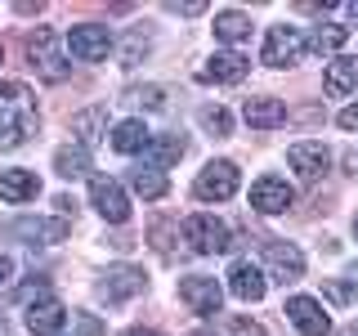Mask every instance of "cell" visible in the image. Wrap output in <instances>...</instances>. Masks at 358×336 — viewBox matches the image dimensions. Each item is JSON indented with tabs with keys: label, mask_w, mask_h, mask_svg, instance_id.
Segmentation results:
<instances>
[{
	"label": "cell",
	"mask_w": 358,
	"mask_h": 336,
	"mask_svg": "<svg viewBox=\"0 0 358 336\" xmlns=\"http://www.w3.org/2000/svg\"><path fill=\"white\" fill-rule=\"evenodd\" d=\"M184 242L193 246L197 255H220V251L233 246V233H229V224L215 220V216H188L184 220Z\"/></svg>",
	"instance_id": "obj_4"
},
{
	"label": "cell",
	"mask_w": 358,
	"mask_h": 336,
	"mask_svg": "<svg viewBox=\"0 0 358 336\" xmlns=\"http://www.w3.org/2000/svg\"><path fill=\"white\" fill-rule=\"evenodd\" d=\"M130 188H134V193H139L143 202H157V197H166V193H171V184H166V175L157 171V166H148V162L130 166Z\"/></svg>",
	"instance_id": "obj_23"
},
{
	"label": "cell",
	"mask_w": 358,
	"mask_h": 336,
	"mask_svg": "<svg viewBox=\"0 0 358 336\" xmlns=\"http://www.w3.org/2000/svg\"><path fill=\"white\" fill-rule=\"evenodd\" d=\"M0 63H5V45H0Z\"/></svg>",
	"instance_id": "obj_38"
},
{
	"label": "cell",
	"mask_w": 358,
	"mask_h": 336,
	"mask_svg": "<svg viewBox=\"0 0 358 336\" xmlns=\"http://www.w3.org/2000/svg\"><path fill=\"white\" fill-rule=\"evenodd\" d=\"M130 104L157 112V108H166V90L162 85H139V90H130Z\"/></svg>",
	"instance_id": "obj_29"
},
{
	"label": "cell",
	"mask_w": 358,
	"mask_h": 336,
	"mask_svg": "<svg viewBox=\"0 0 358 336\" xmlns=\"http://www.w3.org/2000/svg\"><path fill=\"white\" fill-rule=\"evenodd\" d=\"M41 193V179H36V171H0V202H31Z\"/></svg>",
	"instance_id": "obj_20"
},
{
	"label": "cell",
	"mask_w": 358,
	"mask_h": 336,
	"mask_svg": "<svg viewBox=\"0 0 358 336\" xmlns=\"http://www.w3.org/2000/svg\"><path fill=\"white\" fill-rule=\"evenodd\" d=\"M238 184H242V171L233 162H206L201 175L193 179V193L201 202H229L233 193H238Z\"/></svg>",
	"instance_id": "obj_5"
},
{
	"label": "cell",
	"mask_w": 358,
	"mask_h": 336,
	"mask_svg": "<svg viewBox=\"0 0 358 336\" xmlns=\"http://www.w3.org/2000/svg\"><path fill=\"white\" fill-rule=\"evenodd\" d=\"M242 117H246V126H255V130H278L287 121V104L273 99V94H260V99H246L242 104Z\"/></svg>",
	"instance_id": "obj_17"
},
{
	"label": "cell",
	"mask_w": 358,
	"mask_h": 336,
	"mask_svg": "<svg viewBox=\"0 0 358 336\" xmlns=\"http://www.w3.org/2000/svg\"><path fill=\"white\" fill-rule=\"evenodd\" d=\"M345 41H350V27H341V22H322V27L309 36V50L313 54H336Z\"/></svg>",
	"instance_id": "obj_27"
},
{
	"label": "cell",
	"mask_w": 358,
	"mask_h": 336,
	"mask_svg": "<svg viewBox=\"0 0 358 336\" xmlns=\"http://www.w3.org/2000/svg\"><path fill=\"white\" fill-rule=\"evenodd\" d=\"M229 336H264V328H260V323H251V318H233Z\"/></svg>",
	"instance_id": "obj_32"
},
{
	"label": "cell",
	"mask_w": 358,
	"mask_h": 336,
	"mask_svg": "<svg viewBox=\"0 0 358 336\" xmlns=\"http://www.w3.org/2000/svg\"><path fill=\"white\" fill-rule=\"evenodd\" d=\"M9 283H14V260L0 255V287H9Z\"/></svg>",
	"instance_id": "obj_34"
},
{
	"label": "cell",
	"mask_w": 358,
	"mask_h": 336,
	"mask_svg": "<svg viewBox=\"0 0 358 336\" xmlns=\"http://www.w3.org/2000/svg\"><path fill=\"white\" fill-rule=\"evenodd\" d=\"M336 126H341V130H358V104L341 108V117H336Z\"/></svg>",
	"instance_id": "obj_33"
},
{
	"label": "cell",
	"mask_w": 358,
	"mask_h": 336,
	"mask_svg": "<svg viewBox=\"0 0 358 336\" xmlns=\"http://www.w3.org/2000/svg\"><path fill=\"white\" fill-rule=\"evenodd\" d=\"M345 14H350V18L358 22V0H354V5H345Z\"/></svg>",
	"instance_id": "obj_37"
},
{
	"label": "cell",
	"mask_w": 358,
	"mask_h": 336,
	"mask_svg": "<svg viewBox=\"0 0 358 336\" xmlns=\"http://www.w3.org/2000/svg\"><path fill=\"white\" fill-rule=\"evenodd\" d=\"M139 54H148V36H143V31H134V36L126 41V67L139 63Z\"/></svg>",
	"instance_id": "obj_30"
},
{
	"label": "cell",
	"mask_w": 358,
	"mask_h": 336,
	"mask_svg": "<svg viewBox=\"0 0 358 336\" xmlns=\"http://www.w3.org/2000/svg\"><path fill=\"white\" fill-rule=\"evenodd\" d=\"M201 130H210L215 139H224V134L233 130V117H229L220 104H215V108H201Z\"/></svg>",
	"instance_id": "obj_28"
},
{
	"label": "cell",
	"mask_w": 358,
	"mask_h": 336,
	"mask_svg": "<svg viewBox=\"0 0 358 336\" xmlns=\"http://www.w3.org/2000/svg\"><path fill=\"white\" fill-rule=\"evenodd\" d=\"M54 171H59L63 179L90 175V148H81V144H63V148L54 153Z\"/></svg>",
	"instance_id": "obj_24"
},
{
	"label": "cell",
	"mask_w": 358,
	"mask_h": 336,
	"mask_svg": "<svg viewBox=\"0 0 358 336\" xmlns=\"http://www.w3.org/2000/svg\"><path fill=\"white\" fill-rule=\"evenodd\" d=\"M287 162L300 171V179H322L327 175V166H331V153H327V144L322 139H305V144H291L287 148Z\"/></svg>",
	"instance_id": "obj_15"
},
{
	"label": "cell",
	"mask_w": 358,
	"mask_h": 336,
	"mask_svg": "<svg viewBox=\"0 0 358 336\" xmlns=\"http://www.w3.org/2000/svg\"><path fill=\"white\" fill-rule=\"evenodd\" d=\"M171 14H184V18H193V14H201V9H206V0H184V5H179V0H171Z\"/></svg>",
	"instance_id": "obj_31"
},
{
	"label": "cell",
	"mask_w": 358,
	"mask_h": 336,
	"mask_svg": "<svg viewBox=\"0 0 358 336\" xmlns=\"http://www.w3.org/2000/svg\"><path fill=\"white\" fill-rule=\"evenodd\" d=\"M121 336H162V332H152V328H130V332H121Z\"/></svg>",
	"instance_id": "obj_36"
},
{
	"label": "cell",
	"mask_w": 358,
	"mask_h": 336,
	"mask_svg": "<svg viewBox=\"0 0 358 336\" xmlns=\"http://www.w3.org/2000/svg\"><path fill=\"white\" fill-rule=\"evenodd\" d=\"M291 202H296V188H291L287 179H278V175H260L251 184V206L260 211V216H282Z\"/></svg>",
	"instance_id": "obj_12"
},
{
	"label": "cell",
	"mask_w": 358,
	"mask_h": 336,
	"mask_svg": "<svg viewBox=\"0 0 358 336\" xmlns=\"http://www.w3.org/2000/svg\"><path fill=\"white\" fill-rule=\"evenodd\" d=\"M305 54H309V41H305V31H300V27H291V22H278V27H268L264 54H260L268 67H296Z\"/></svg>",
	"instance_id": "obj_3"
},
{
	"label": "cell",
	"mask_w": 358,
	"mask_h": 336,
	"mask_svg": "<svg viewBox=\"0 0 358 336\" xmlns=\"http://www.w3.org/2000/svg\"><path fill=\"white\" fill-rule=\"evenodd\" d=\"M94 291H99V300H108V305H121V300H130V296H139V291H143V269L117 265V269H108V274H103V283H99Z\"/></svg>",
	"instance_id": "obj_13"
},
{
	"label": "cell",
	"mask_w": 358,
	"mask_h": 336,
	"mask_svg": "<svg viewBox=\"0 0 358 336\" xmlns=\"http://www.w3.org/2000/svg\"><path fill=\"white\" fill-rule=\"evenodd\" d=\"M9 233H14V238H27V242H63L67 233H72V224L63 216L59 220H14Z\"/></svg>",
	"instance_id": "obj_19"
},
{
	"label": "cell",
	"mask_w": 358,
	"mask_h": 336,
	"mask_svg": "<svg viewBox=\"0 0 358 336\" xmlns=\"http://www.w3.org/2000/svg\"><path fill=\"white\" fill-rule=\"evenodd\" d=\"M184 148H188V144L179 139V134H152V144H148V153H143V162L162 171V166L179 162V157H184Z\"/></svg>",
	"instance_id": "obj_25"
},
{
	"label": "cell",
	"mask_w": 358,
	"mask_h": 336,
	"mask_svg": "<svg viewBox=\"0 0 358 336\" xmlns=\"http://www.w3.org/2000/svg\"><path fill=\"white\" fill-rule=\"evenodd\" d=\"M264 265H268V278L273 283H296V278H305V255H300L296 242H282V238H268L264 242Z\"/></svg>",
	"instance_id": "obj_9"
},
{
	"label": "cell",
	"mask_w": 358,
	"mask_h": 336,
	"mask_svg": "<svg viewBox=\"0 0 358 336\" xmlns=\"http://www.w3.org/2000/svg\"><path fill=\"white\" fill-rule=\"evenodd\" d=\"M67 50L81 63H99V59H108V50H112V31L103 22H76V27L67 31Z\"/></svg>",
	"instance_id": "obj_8"
},
{
	"label": "cell",
	"mask_w": 358,
	"mask_h": 336,
	"mask_svg": "<svg viewBox=\"0 0 358 336\" xmlns=\"http://www.w3.org/2000/svg\"><path fill=\"white\" fill-rule=\"evenodd\" d=\"M229 291H233L238 300H246V305L264 300V291H268L264 269L255 265V260H233V269H229Z\"/></svg>",
	"instance_id": "obj_16"
},
{
	"label": "cell",
	"mask_w": 358,
	"mask_h": 336,
	"mask_svg": "<svg viewBox=\"0 0 358 336\" xmlns=\"http://www.w3.org/2000/svg\"><path fill=\"white\" fill-rule=\"evenodd\" d=\"M322 90H327L331 99L354 94V90H358V54H341V59H331L327 76H322Z\"/></svg>",
	"instance_id": "obj_18"
},
{
	"label": "cell",
	"mask_w": 358,
	"mask_h": 336,
	"mask_svg": "<svg viewBox=\"0 0 358 336\" xmlns=\"http://www.w3.org/2000/svg\"><path fill=\"white\" fill-rule=\"evenodd\" d=\"M72 134L81 139V148H94V144L108 134V108H103V104H94V108L76 112V117H72Z\"/></svg>",
	"instance_id": "obj_21"
},
{
	"label": "cell",
	"mask_w": 358,
	"mask_h": 336,
	"mask_svg": "<svg viewBox=\"0 0 358 336\" xmlns=\"http://www.w3.org/2000/svg\"><path fill=\"white\" fill-rule=\"evenodd\" d=\"M354 233H358V216H354Z\"/></svg>",
	"instance_id": "obj_39"
},
{
	"label": "cell",
	"mask_w": 358,
	"mask_h": 336,
	"mask_svg": "<svg viewBox=\"0 0 358 336\" xmlns=\"http://www.w3.org/2000/svg\"><path fill=\"white\" fill-rule=\"evenodd\" d=\"M41 126L36 112V94H31L22 81H0V153L27 144Z\"/></svg>",
	"instance_id": "obj_1"
},
{
	"label": "cell",
	"mask_w": 358,
	"mask_h": 336,
	"mask_svg": "<svg viewBox=\"0 0 358 336\" xmlns=\"http://www.w3.org/2000/svg\"><path fill=\"white\" fill-rule=\"evenodd\" d=\"M282 314L291 318V328L305 332V336H327L331 332L327 309H322V300H313V296H287V309Z\"/></svg>",
	"instance_id": "obj_10"
},
{
	"label": "cell",
	"mask_w": 358,
	"mask_h": 336,
	"mask_svg": "<svg viewBox=\"0 0 358 336\" xmlns=\"http://www.w3.org/2000/svg\"><path fill=\"white\" fill-rule=\"evenodd\" d=\"M197 336H210V332H197Z\"/></svg>",
	"instance_id": "obj_40"
},
{
	"label": "cell",
	"mask_w": 358,
	"mask_h": 336,
	"mask_svg": "<svg viewBox=\"0 0 358 336\" xmlns=\"http://www.w3.org/2000/svg\"><path fill=\"white\" fill-rule=\"evenodd\" d=\"M179 300L193 314H201V318H210V314H220V305H224V287L206 274H188V278H179Z\"/></svg>",
	"instance_id": "obj_7"
},
{
	"label": "cell",
	"mask_w": 358,
	"mask_h": 336,
	"mask_svg": "<svg viewBox=\"0 0 358 336\" xmlns=\"http://www.w3.org/2000/svg\"><path fill=\"white\" fill-rule=\"evenodd\" d=\"M148 144H152V130L139 117L117 121V130H112V148L117 153H148Z\"/></svg>",
	"instance_id": "obj_22"
},
{
	"label": "cell",
	"mask_w": 358,
	"mask_h": 336,
	"mask_svg": "<svg viewBox=\"0 0 358 336\" xmlns=\"http://www.w3.org/2000/svg\"><path fill=\"white\" fill-rule=\"evenodd\" d=\"M345 287H350V291H358V265H350V269H345Z\"/></svg>",
	"instance_id": "obj_35"
},
{
	"label": "cell",
	"mask_w": 358,
	"mask_h": 336,
	"mask_svg": "<svg viewBox=\"0 0 358 336\" xmlns=\"http://www.w3.org/2000/svg\"><path fill=\"white\" fill-rule=\"evenodd\" d=\"M242 36H251V18H246L242 9H224V14H215V41L238 45Z\"/></svg>",
	"instance_id": "obj_26"
},
{
	"label": "cell",
	"mask_w": 358,
	"mask_h": 336,
	"mask_svg": "<svg viewBox=\"0 0 358 336\" xmlns=\"http://www.w3.org/2000/svg\"><path fill=\"white\" fill-rule=\"evenodd\" d=\"M27 59L45 81H67V59H63V41L54 27H36L27 36Z\"/></svg>",
	"instance_id": "obj_2"
},
{
	"label": "cell",
	"mask_w": 358,
	"mask_h": 336,
	"mask_svg": "<svg viewBox=\"0 0 358 336\" xmlns=\"http://www.w3.org/2000/svg\"><path fill=\"white\" fill-rule=\"evenodd\" d=\"M251 72V59L238 50H220V54H210L206 67L197 72V81H206V85H238L242 76Z\"/></svg>",
	"instance_id": "obj_11"
},
{
	"label": "cell",
	"mask_w": 358,
	"mask_h": 336,
	"mask_svg": "<svg viewBox=\"0 0 358 336\" xmlns=\"http://www.w3.org/2000/svg\"><path fill=\"white\" fill-rule=\"evenodd\" d=\"M90 206H94L108 224H126L130 220V197H126V188H121L112 175L90 179Z\"/></svg>",
	"instance_id": "obj_6"
},
{
	"label": "cell",
	"mask_w": 358,
	"mask_h": 336,
	"mask_svg": "<svg viewBox=\"0 0 358 336\" xmlns=\"http://www.w3.org/2000/svg\"><path fill=\"white\" fill-rule=\"evenodd\" d=\"M22 323H27L31 336H54V332H63V323H67V305H63L59 296H41V300H31V305H27Z\"/></svg>",
	"instance_id": "obj_14"
}]
</instances>
